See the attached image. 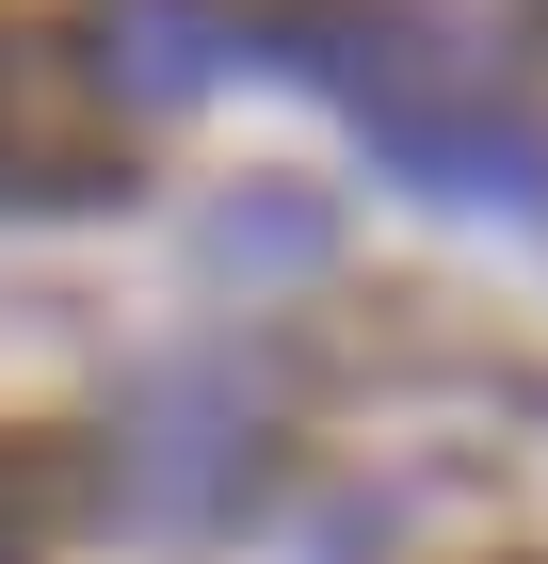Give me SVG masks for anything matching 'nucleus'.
Instances as JSON below:
<instances>
[{
    "instance_id": "2",
    "label": "nucleus",
    "mask_w": 548,
    "mask_h": 564,
    "mask_svg": "<svg viewBox=\"0 0 548 564\" xmlns=\"http://www.w3.org/2000/svg\"><path fill=\"white\" fill-rule=\"evenodd\" d=\"M243 48H258V17H226V0H97L82 17V82L114 97V113H178V97H211Z\"/></svg>"
},
{
    "instance_id": "4",
    "label": "nucleus",
    "mask_w": 548,
    "mask_h": 564,
    "mask_svg": "<svg viewBox=\"0 0 548 564\" xmlns=\"http://www.w3.org/2000/svg\"><path fill=\"white\" fill-rule=\"evenodd\" d=\"M146 517H226L243 500V371H178L146 403V468H129Z\"/></svg>"
},
{
    "instance_id": "1",
    "label": "nucleus",
    "mask_w": 548,
    "mask_h": 564,
    "mask_svg": "<svg viewBox=\"0 0 548 564\" xmlns=\"http://www.w3.org/2000/svg\"><path fill=\"white\" fill-rule=\"evenodd\" d=\"M258 48H275L291 82L355 97L372 130H404V113H436V97H468V48L436 33L420 0H275V17H258Z\"/></svg>"
},
{
    "instance_id": "3",
    "label": "nucleus",
    "mask_w": 548,
    "mask_h": 564,
    "mask_svg": "<svg viewBox=\"0 0 548 564\" xmlns=\"http://www.w3.org/2000/svg\"><path fill=\"white\" fill-rule=\"evenodd\" d=\"M387 162L420 177V194H468V210H548V113H516V97H436V113H404V130H372Z\"/></svg>"
},
{
    "instance_id": "5",
    "label": "nucleus",
    "mask_w": 548,
    "mask_h": 564,
    "mask_svg": "<svg viewBox=\"0 0 548 564\" xmlns=\"http://www.w3.org/2000/svg\"><path fill=\"white\" fill-rule=\"evenodd\" d=\"M114 162L65 145V82H49L33 33H0V210H97Z\"/></svg>"
}]
</instances>
